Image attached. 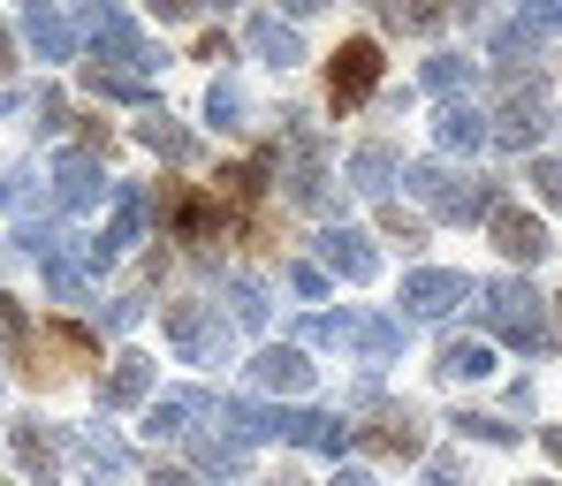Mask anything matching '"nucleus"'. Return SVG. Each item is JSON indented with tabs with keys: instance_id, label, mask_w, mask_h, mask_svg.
<instances>
[{
	"instance_id": "obj_1",
	"label": "nucleus",
	"mask_w": 562,
	"mask_h": 486,
	"mask_svg": "<svg viewBox=\"0 0 562 486\" xmlns=\"http://www.w3.org/2000/svg\"><path fill=\"white\" fill-rule=\"evenodd\" d=\"M85 38H92V69H106V77L145 69V38H137V23L122 8H92L85 15Z\"/></svg>"
},
{
	"instance_id": "obj_2",
	"label": "nucleus",
	"mask_w": 562,
	"mask_h": 486,
	"mask_svg": "<svg viewBox=\"0 0 562 486\" xmlns=\"http://www.w3.org/2000/svg\"><path fill=\"white\" fill-rule=\"evenodd\" d=\"M486 327H494L502 342H517V350H540V342H548L540 296L517 290V282H494V290H486Z\"/></svg>"
},
{
	"instance_id": "obj_3",
	"label": "nucleus",
	"mask_w": 562,
	"mask_h": 486,
	"mask_svg": "<svg viewBox=\"0 0 562 486\" xmlns=\"http://www.w3.org/2000/svg\"><path fill=\"white\" fill-rule=\"evenodd\" d=\"M160 319H168V342L183 350L190 365H213V358H228V327H221L205 304H168Z\"/></svg>"
},
{
	"instance_id": "obj_4",
	"label": "nucleus",
	"mask_w": 562,
	"mask_h": 486,
	"mask_svg": "<svg viewBox=\"0 0 562 486\" xmlns=\"http://www.w3.org/2000/svg\"><path fill=\"white\" fill-rule=\"evenodd\" d=\"M327 92H335V106H366V99L380 92V46H373V38H350V46L335 54Z\"/></svg>"
},
{
	"instance_id": "obj_5",
	"label": "nucleus",
	"mask_w": 562,
	"mask_h": 486,
	"mask_svg": "<svg viewBox=\"0 0 562 486\" xmlns=\"http://www.w3.org/2000/svg\"><path fill=\"white\" fill-rule=\"evenodd\" d=\"M160 213H168V228L183 236V244H221V228H228V213H221V197H198V191H160Z\"/></svg>"
},
{
	"instance_id": "obj_6",
	"label": "nucleus",
	"mask_w": 562,
	"mask_h": 486,
	"mask_svg": "<svg viewBox=\"0 0 562 486\" xmlns=\"http://www.w3.org/2000/svg\"><path fill=\"white\" fill-rule=\"evenodd\" d=\"M411 191L426 197L441 221H471V213H486V191H479V183H457V176H449V168H434V160H426V168H411Z\"/></svg>"
},
{
	"instance_id": "obj_7",
	"label": "nucleus",
	"mask_w": 562,
	"mask_h": 486,
	"mask_svg": "<svg viewBox=\"0 0 562 486\" xmlns=\"http://www.w3.org/2000/svg\"><path fill=\"white\" fill-rule=\"evenodd\" d=\"M471 296L464 274H441V267H418V274H403V304L418 312V319H441V312H457Z\"/></svg>"
},
{
	"instance_id": "obj_8",
	"label": "nucleus",
	"mask_w": 562,
	"mask_h": 486,
	"mask_svg": "<svg viewBox=\"0 0 562 486\" xmlns=\"http://www.w3.org/2000/svg\"><path fill=\"white\" fill-rule=\"evenodd\" d=\"M77 31H85V23L61 15V8H31V15H23V38H31L38 61H69V54H77Z\"/></svg>"
},
{
	"instance_id": "obj_9",
	"label": "nucleus",
	"mask_w": 562,
	"mask_h": 486,
	"mask_svg": "<svg viewBox=\"0 0 562 486\" xmlns=\"http://www.w3.org/2000/svg\"><path fill=\"white\" fill-rule=\"evenodd\" d=\"M205 410H213V395H205V388H176V395L153 403L145 433H153V441H190V418H205Z\"/></svg>"
},
{
	"instance_id": "obj_10",
	"label": "nucleus",
	"mask_w": 562,
	"mask_h": 486,
	"mask_svg": "<svg viewBox=\"0 0 562 486\" xmlns=\"http://www.w3.org/2000/svg\"><path fill=\"white\" fill-rule=\"evenodd\" d=\"M99 160H85V152H61L54 160V197H61V213H92L99 205Z\"/></svg>"
},
{
	"instance_id": "obj_11",
	"label": "nucleus",
	"mask_w": 562,
	"mask_h": 486,
	"mask_svg": "<svg viewBox=\"0 0 562 486\" xmlns=\"http://www.w3.org/2000/svg\"><path fill=\"white\" fill-rule=\"evenodd\" d=\"M274 433H289L296 449H327V456H342V441H350V426L319 418V410H274Z\"/></svg>"
},
{
	"instance_id": "obj_12",
	"label": "nucleus",
	"mask_w": 562,
	"mask_h": 486,
	"mask_svg": "<svg viewBox=\"0 0 562 486\" xmlns=\"http://www.w3.org/2000/svg\"><path fill=\"white\" fill-rule=\"evenodd\" d=\"M15 464H23L38 486L61 479V449H54V433H46L38 418H15Z\"/></svg>"
},
{
	"instance_id": "obj_13",
	"label": "nucleus",
	"mask_w": 562,
	"mask_h": 486,
	"mask_svg": "<svg viewBox=\"0 0 562 486\" xmlns=\"http://www.w3.org/2000/svg\"><path fill=\"white\" fill-rule=\"evenodd\" d=\"M494 244H502L509 259H525V267H532V259L548 251V228H540L532 213H517V205H494Z\"/></svg>"
},
{
	"instance_id": "obj_14",
	"label": "nucleus",
	"mask_w": 562,
	"mask_h": 486,
	"mask_svg": "<svg viewBox=\"0 0 562 486\" xmlns=\"http://www.w3.org/2000/svg\"><path fill=\"white\" fill-rule=\"evenodd\" d=\"M145 395H153V358H137V350L114 358V373H106L99 403H106V410H130V403H145Z\"/></svg>"
},
{
	"instance_id": "obj_15",
	"label": "nucleus",
	"mask_w": 562,
	"mask_h": 486,
	"mask_svg": "<svg viewBox=\"0 0 562 486\" xmlns=\"http://www.w3.org/2000/svg\"><path fill=\"white\" fill-rule=\"evenodd\" d=\"M251 381L274 388V395H304V388H312V365H304V350H259Z\"/></svg>"
},
{
	"instance_id": "obj_16",
	"label": "nucleus",
	"mask_w": 562,
	"mask_h": 486,
	"mask_svg": "<svg viewBox=\"0 0 562 486\" xmlns=\"http://www.w3.org/2000/svg\"><path fill=\"white\" fill-rule=\"evenodd\" d=\"M373 244H366V236H350V228H342V236H327V274H342V282H373Z\"/></svg>"
},
{
	"instance_id": "obj_17",
	"label": "nucleus",
	"mask_w": 562,
	"mask_h": 486,
	"mask_svg": "<svg viewBox=\"0 0 562 486\" xmlns=\"http://www.w3.org/2000/svg\"><path fill=\"white\" fill-rule=\"evenodd\" d=\"M137 221H145V205H137V191L114 197V221H106V236L92 244V259H114V251H130L137 244Z\"/></svg>"
},
{
	"instance_id": "obj_18",
	"label": "nucleus",
	"mask_w": 562,
	"mask_h": 486,
	"mask_svg": "<svg viewBox=\"0 0 562 486\" xmlns=\"http://www.w3.org/2000/svg\"><path fill=\"white\" fill-rule=\"evenodd\" d=\"M77 449H85L92 479H122V472H130V456H122V441H114L106 426H85V433H77Z\"/></svg>"
},
{
	"instance_id": "obj_19",
	"label": "nucleus",
	"mask_w": 562,
	"mask_h": 486,
	"mask_svg": "<svg viewBox=\"0 0 562 486\" xmlns=\"http://www.w3.org/2000/svg\"><path fill=\"white\" fill-rule=\"evenodd\" d=\"M358 441H366V449H380V456H418V449H426V433H418L411 418H380V426H366Z\"/></svg>"
},
{
	"instance_id": "obj_20",
	"label": "nucleus",
	"mask_w": 562,
	"mask_h": 486,
	"mask_svg": "<svg viewBox=\"0 0 562 486\" xmlns=\"http://www.w3.org/2000/svg\"><path fill=\"white\" fill-rule=\"evenodd\" d=\"M221 418H228V441L244 449V441H259V433H274V410H259L251 395H228L221 403Z\"/></svg>"
},
{
	"instance_id": "obj_21",
	"label": "nucleus",
	"mask_w": 562,
	"mask_h": 486,
	"mask_svg": "<svg viewBox=\"0 0 562 486\" xmlns=\"http://www.w3.org/2000/svg\"><path fill=\"white\" fill-rule=\"evenodd\" d=\"M244 38H251V54H267V61H281V69L296 61V38L281 31L274 15H251V23H244Z\"/></svg>"
},
{
	"instance_id": "obj_22",
	"label": "nucleus",
	"mask_w": 562,
	"mask_h": 486,
	"mask_svg": "<svg viewBox=\"0 0 562 486\" xmlns=\"http://www.w3.org/2000/svg\"><path fill=\"white\" fill-rule=\"evenodd\" d=\"M441 373H449V381H486L494 358H486V342H449V350H441Z\"/></svg>"
},
{
	"instance_id": "obj_23",
	"label": "nucleus",
	"mask_w": 562,
	"mask_h": 486,
	"mask_svg": "<svg viewBox=\"0 0 562 486\" xmlns=\"http://www.w3.org/2000/svg\"><path fill=\"white\" fill-rule=\"evenodd\" d=\"M479 137H486V114H471V106H449V114H441V145H449V152H471Z\"/></svg>"
},
{
	"instance_id": "obj_24",
	"label": "nucleus",
	"mask_w": 562,
	"mask_h": 486,
	"mask_svg": "<svg viewBox=\"0 0 562 486\" xmlns=\"http://www.w3.org/2000/svg\"><path fill=\"white\" fill-rule=\"evenodd\" d=\"M387 168H395V160H387V145H366V152L350 160V183H358L366 197H380V191H387Z\"/></svg>"
},
{
	"instance_id": "obj_25",
	"label": "nucleus",
	"mask_w": 562,
	"mask_h": 486,
	"mask_svg": "<svg viewBox=\"0 0 562 486\" xmlns=\"http://www.w3.org/2000/svg\"><path fill=\"white\" fill-rule=\"evenodd\" d=\"M137 137H145V145H153L160 160H190V137H183V129H176V122H168V114H153V122H145Z\"/></svg>"
},
{
	"instance_id": "obj_26",
	"label": "nucleus",
	"mask_w": 562,
	"mask_h": 486,
	"mask_svg": "<svg viewBox=\"0 0 562 486\" xmlns=\"http://www.w3.org/2000/svg\"><path fill=\"white\" fill-rule=\"evenodd\" d=\"M228 304H236V319H244V327H259V319H267V296L251 290V282H236V290H228Z\"/></svg>"
},
{
	"instance_id": "obj_27",
	"label": "nucleus",
	"mask_w": 562,
	"mask_h": 486,
	"mask_svg": "<svg viewBox=\"0 0 562 486\" xmlns=\"http://www.w3.org/2000/svg\"><path fill=\"white\" fill-rule=\"evenodd\" d=\"M464 77H471V61H434V69H426V84H434V92H457Z\"/></svg>"
},
{
	"instance_id": "obj_28",
	"label": "nucleus",
	"mask_w": 562,
	"mask_h": 486,
	"mask_svg": "<svg viewBox=\"0 0 562 486\" xmlns=\"http://www.w3.org/2000/svg\"><path fill=\"white\" fill-rule=\"evenodd\" d=\"M289 290L296 296H327V274H319V267H289Z\"/></svg>"
},
{
	"instance_id": "obj_29",
	"label": "nucleus",
	"mask_w": 562,
	"mask_h": 486,
	"mask_svg": "<svg viewBox=\"0 0 562 486\" xmlns=\"http://www.w3.org/2000/svg\"><path fill=\"white\" fill-rule=\"evenodd\" d=\"M532 183L548 191V205H562V160H540V168H532Z\"/></svg>"
},
{
	"instance_id": "obj_30",
	"label": "nucleus",
	"mask_w": 562,
	"mask_h": 486,
	"mask_svg": "<svg viewBox=\"0 0 562 486\" xmlns=\"http://www.w3.org/2000/svg\"><path fill=\"white\" fill-rule=\"evenodd\" d=\"M205 106H213V122H228V114H244V99H236V84H213V99H205Z\"/></svg>"
},
{
	"instance_id": "obj_31",
	"label": "nucleus",
	"mask_w": 562,
	"mask_h": 486,
	"mask_svg": "<svg viewBox=\"0 0 562 486\" xmlns=\"http://www.w3.org/2000/svg\"><path fill=\"white\" fill-rule=\"evenodd\" d=\"M464 433H479V441H509V426H502V418H486V410L464 418Z\"/></svg>"
},
{
	"instance_id": "obj_32",
	"label": "nucleus",
	"mask_w": 562,
	"mask_h": 486,
	"mask_svg": "<svg viewBox=\"0 0 562 486\" xmlns=\"http://www.w3.org/2000/svg\"><path fill=\"white\" fill-rule=\"evenodd\" d=\"M0 335H23V304H15L8 290H0Z\"/></svg>"
},
{
	"instance_id": "obj_33",
	"label": "nucleus",
	"mask_w": 562,
	"mask_h": 486,
	"mask_svg": "<svg viewBox=\"0 0 562 486\" xmlns=\"http://www.w3.org/2000/svg\"><path fill=\"white\" fill-rule=\"evenodd\" d=\"M153 486H198L190 472H153Z\"/></svg>"
},
{
	"instance_id": "obj_34",
	"label": "nucleus",
	"mask_w": 562,
	"mask_h": 486,
	"mask_svg": "<svg viewBox=\"0 0 562 486\" xmlns=\"http://www.w3.org/2000/svg\"><path fill=\"white\" fill-rule=\"evenodd\" d=\"M426 486H457V472H449V464H434V472H426Z\"/></svg>"
},
{
	"instance_id": "obj_35",
	"label": "nucleus",
	"mask_w": 562,
	"mask_h": 486,
	"mask_svg": "<svg viewBox=\"0 0 562 486\" xmlns=\"http://www.w3.org/2000/svg\"><path fill=\"white\" fill-rule=\"evenodd\" d=\"M548 456H555V464H562V426H548Z\"/></svg>"
},
{
	"instance_id": "obj_36",
	"label": "nucleus",
	"mask_w": 562,
	"mask_h": 486,
	"mask_svg": "<svg viewBox=\"0 0 562 486\" xmlns=\"http://www.w3.org/2000/svg\"><path fill=\"white\" fill-rule=\"evenodd\" d=\"M335 486H373V479H366V472H342V479H335Z\"/></svg>"
},
{
	"instance_id": "obj_37",
	"label": "nucleus",
	"mask_w": 562,
	"mask_h": 486,
	"mask_svg": "<svg viewBox=\"0 0 562 486\" xmlns=\"http://www.w3.org/2000/svg\"><path fill=\"white\" fill-rule=\"evenodd\" d=\"M0 69H8V38H0Z\"/></svg>"
},
{
	"instance_id": "obj_38",
	"label": "nucleus",
	"mask_w": 562,
	"mask_h": 486,
	"mask_svg": "<svg viewBox=\"0 0 562 486\" xmlns=\"http://www.w3.org/2000/svg\"><path fill=\"white\" fill-rule=\"evenodd\" d=\"M555 304H562V296H555Z\"/></svg>"
},
{
	"instance_id": "obj_39",
	"label": "nucleus",
	"mask_w": 562,
	"mask_h": 486,
	"mask_svg": "<svg viewBox=\"0 0 562 486\" xmlns=\"http://www.w3.org/2000/svg\"><path fill=\"white\" fill-rule=\"evenodd\" d=\"M281 486H289V479H281Z\"/></svg>"
}]
</instances>
